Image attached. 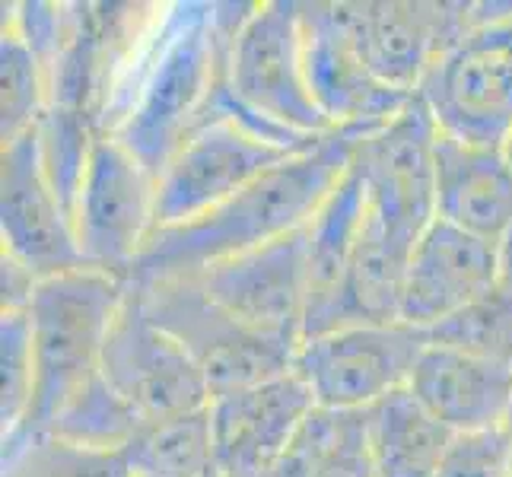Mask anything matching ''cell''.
Returning a JSON list of instances; mask_svg holds the SVG:
<instances>
[{
  "label": "cell",
  "mask_w": 512,
  "mask_h": 477,
  "mask_svg": "<svg viewBox=\"0 0 512 477\" xmlns=\"http://www.w3.org/2000/svg\"><path fill=\"white\" fill-rule=\"evenodd\" d=\"M252 4H175L140 51V67L102 118V134L160 175L214 99L226 48Z\"/></svg>",
  "instance_id": "cell-1"
},
{
  "label": "cell",
  "mask_w": 512,
  "mask_h": 477,
  "mask_svg": "<svg viewBox=\"0 0 512 477\" xmlns=\"http://www.w3.org/2000/svg\"><path fill=\"white\" fill-rule=\"evenodd\" d=\"M376 131V128H373ZM369 131L341 128L319 144L264 172L198 220L156 229L131 280L198 274L207 264L252 252L309 226L325 198L350 169L353 150Z\"/></svg>",
  "instance_id": "cell-2"
},
{
  "label": "cell",
  "mask_w": 512,
  "mask_h": 477,
  "mask_svg": "<svg viewBox=\"0 0 512 477\" xmlns=\"http://www.w3.org/2000/svg\"><path fill=\"white\" fill-rule=\"evenodd\" d=\"M207 115H229L290 150H309L341 131L309 90L299 0H264L249 7L229 39Z\"/></svg>",
  "instance_id": "cell-3"
},
{
  "label": "cell",
  "mask_w": 512,
  "mask_h": 477,
  "mask_svg": "<svg viewBox=\"0 0 512 477\" xmlns=\"http://www.w3.org/2000/svg\"><path fill=\"white\" fill-rule=\"evenodd\" d=\"M128 293V280L77 268L45 277L29 306L35 350V398L23 430L4 439L42 433L64 404L102 376V353Z\"/></svg>",
  "instance_id": "cell-4"
},
{
  "label": "cell",
  "mask_w": 512,
  "mask_h": 477,
  "mask_svg": "<svg viewBox=\"0 0 512 477\" xmlns=\"http://www.w3.org/2000/svg\"><path fill=\"white\" fill-rule=\"evenodd\" d=\"M144 309L198 363L210 398L268 382L293 369L296 350L242 325L210 299L191 274L160 280H128Z\"/></svg>",
  "instance_id": "cell-5"
},
{
  "label": "cell",
  "mask_w": 512,
  "mask_h": 477,
  "mask_svg": "<svg viewBox=\"0 0 512 477\" xmlns=\"http://www.w3.org/2000/svg\"><path fill=\"white\" fill-rule=\"evenodd\" d=\"M439 131L471 144L512 140V4H481V16L420 86Z\"/></svg>",
  "instance_id": "cell-6"
},
{
  "label": "cell",
  "mask_w": 512,
  "mask_h": 477,
  "mask_svg": "<svg viewBox=\"0 0 512 477\" xmlns=\"http://www.w3.org/2000/svg\"><path fill=\"white\" fill-rule=\"evenodd\" d=\"M70 220L83 268L131 280L156 233V175L112 134H99Z\"/></svg>",
  "instance_id": "cell-7"
},
{
  "label": "cell",
  "mask_w": 512,
  "mask_h": 477,
  "mask_svg": "<svg viewBox=\"0 0 512 477\" xmlns=\"http://www.w3.org/2000/svg\"><path fill=\"white\" fill-rule=\"evenodd\" d=\"M423 350L427 334L408 322L344 325L299 344L293 369L319 408L369 411L411 385Z\"/></svg>",
  "instance_id": "cell-8"
},
{
  "label": "cell",
  "mask_w": 512,
  "mask_h": 477,
  "mask_svg": "<svg viewBox=\"0 0 512 477\" xmlns=\"http://www.w3.org/2000/svg\"><path fill=\"white\" fill-rule=\"evenodd\" d=\"M296 153L229 115H207L156 175V229L198 220Z\"/></svg>",
  "instance_id": "cell-9"
},
{
  "label": "cell",
  "mask_w": 512,
  "mask_h": 477,
  "mask_svg": "<svg viewBox=\"0 0 512 477\" xmlns=\"http://www.w3.org/2000/svg\"><path fill=\"white\" fill-rule=\"evenodd\" d=\"M436 137V118L417 93L353 150L350 166L363 182L369 214L408 245L436 220Z\"/></svg>",
  "instance_id": "cell-10"
},
{
  "label": "cell",
  "mask_w": 512,
  "mask_h": 477,
  "mask_svg": "<svg viewBox=\"0 0 512 477\" xmlns=\"http://www.w3.org/2000/svg\"><path fill=\"white\" fill-rule=\"evenodd\" d=\"M102 376L144 423H163L210 408V388L188 350L160 328L128 284L102 353Z\"/></svg>",
  "instance_id": "cell-11"
},
{
  "label": "cell",
  "mask_w": 512,
  "mask_h": 477,
  "mask_svg": "<svg viewBox=\"0 0 512 477\" xmlns=\"http://www.w3.org/2000/svg\"><path fill=\"white\" fill-rule=\"evenodd\" d=\"M299 32L309 90L334 128H382L414 99L373 74L353 20V0H299Z\"/></svg>",
  "instance_id": "cell-12"
},
{
  "label": "cell",
  "mask_w": 512,
  "mask_h": 477,
  "mask_svg": "<svg viewBox=\"0 0 512 477\" xmlns=\"http://www.w3.org/2000/svg\"><path fill=\"white\" fill-rule=\"evenodd\" d=\"M201 290L242 325L290 350L306 331V226L252 252L207 264L191 274Z\"/></svg>",
  "instance_id": "cell-13"
},
{
  "label": "cell",
  "mask_w": 512,
  "mask_h": 477,
  "mask_svg": "<svg viewBox=\"0 0 512 477\" xmlns=\"http://www.w3.org/2000/svg\"><path fill=\"white\" fill-rule=\"evenodd\" d=\"M0 239L42 280L83 268L74 220L48 182L35 131L0 147Z\"/></svg>",
  "instance_id": "cell-14"
},
{
  "label": "cell",
  "mask_w": 512,
  "mask_h": 477,
  "mask_svg": "<svg viewBox=\"0 0 512 477\" xmlns=\"http://www.w3.org/2000/svg\"><path fill=\"white\" fill-rule=\"evenodd\" d=\"M481 4L436 0H353V20L373 74L417 96L433 64L478 23Z\"/></svg>",
  "instance_id": "cell-15"
},
{
  "label": "cell",
  "mask_w": 512,
  "mask_h": 477,
  "mask_svg": "<svg viewBox=\"0 0 512 477\" xmlns=\"http://www.w3.org/2000/svg\"><path fill=\"white\" fill-rule=\"evenodd\" d=\"M315 398L296 369L210 398V430L223 477H271Z\"/></svg>",
  "instance_id": "cell-16"
},
{
  "label": "cell",
  "mask_w": 512,
  "mask_h": 477,
  "mask_svg": "<svg viewBox=\"0 0 512 477\" xmlns=\"http://www.w3.org/2000/svg\"><path fill=\"white\" fill-rule=\"evenodd\" d=\"M493 287H500L497 242L478 239L436 217L414 242L401 322L427 331Z\"/></svg>",
  "instance_id": "cell-17"
},
{
  "label": "cell",
  "mask_w": 512,
  "mask_h": 477,
  "mask_svg": "<svg viewBox=\"0 0 512 477\" xmlns=\"http://www.w3.org/2000/svg\"><path fill=\"white\" fill-rule=\"evenodd\" d=\"M408 388L455 436L500 430L512 420V366L462 350L427 344Z\"/></svg>",
  "instance_id": "cell-18"
},
{
  "label": "cell",
  "mask_w": 512,
  "mask_h": 477,
  "mask_svg": "<svg viewBox=\"0 0 512 477\" xmlns=\"http://www.w3.org/2000/svg\"><path fill=\"white\" fill-rule=\"evenodd\" d=\"M436 217L500 242L512 226V156L506 147L436 137Z\"/></svg>",
  "instance_id": "cell-19"
},
{
  "label": "cell",
  "mask_w": 512,
  "mask_h": 477,
  "mask_svg": "<svg viewBox=\"0 0 512 477\" xmlns=\"http://www.w3.org/2000/svg\"><path fill=\"white\" fill-rule=\"evenodd\" d=\"M353 163V159H350ZM366 223V191L357 169H347L306 226V331L303 341L325 331L344 328V293L350 261L357 252L360 229Z\"/></svg>",
  "instance_id": "cell-20"
},
{
  "label": "cell",
  "mask_w": 512,
  "mask_h": 477,
  "mask_svg": "<svg viewBox=\"0 0 512 477\" xmlns=\"http://www.w3.org/2000/svg\"><path fill=\"white\" fill-rule=\"evenodd\" d=\"M366 436L376 477H433L455 443V433L411 388H398L366 411Z\"/></svg>",
  "instance_id": "cell-21"
},
{
  "label": "cell",
  "mask_w": 512,
  "mask_h": 477,
  "mask_svg": "<svg viewBox=\"0 0 512 477\" xmlns=\"http://www.w3.org/2000/svg\"><path fill=\"white\" fill-rule=\"evenodd\" d=\"M414 245L398 239L395 233L369 214L360 229L357 252L350 261L344 315L347 325H382L401 322L404 280H408V261Z\"/></svg>",
  "instance_id": "cell-22"
},
{
  "label": "cell",
  "mask_w": 512,
  "mask_h": 477,
  "mask_svg": "<svg viewBox=\"0 0 512 477\" xmlns=\"http://www.w3.org/2000/svg\"><path fill=\"white\" fill-rule=\"evenodd\" d=\"M271 477H376L366 411H328L315 404Z\"/></svg>",
  "instance_id": "cell-23"
},
{
  "label": "cell",
  "mask_w": 512,
  "mask_h": 477,
  "mask_svg": "<svg viewBox=\"0 0 512 477\" xmlns=\"http://www.w3.org/2000/svg\"><path fill=\"white\" fill-rule=\"evenodd\" d=\"M134 477H223L210 411L147 423L128 449Z\"/></svg>",
  "instance_id": "cell-24"
},
{
  "label": "cell",
  "mask_w": 512,
  "mask_h": 477,
  "mask_svg": "<svg viewBox=\"0 0 512 477\" xmlns=\"http://www.w3.org/2000/svg\"><path fill=\"white\" fill-rule=\"evenodd\" d=\"M147 423L134 414L131 404L121 398L109 379L99 376L70 398L64 408L51 417L42 433L90 449H109V452H128L134 439L144 433ZM35 436V433H32Z\"/></svg>",
  "instance_id": "cell-25"
},
{
  "label": "cell",
  "mask_w": 512,
  "mask_h": 477,
  "mask_svg": "<svg viewBox=\"0 0 512 477\" xmlns=\"http://www.w3.org/2000/svg\"><path fill=\"white\" fill-rule=\"evenodd\" d=\"M48 102L45 64L20 32L4 26V39H0V147L39 128Z\"/></svg>",
  "instance_id": "cell-26"
},
{
  "label": "cell",
  "mask_w": 512,
  "mask_h": 477,
  "mask_svg": "<svg viewBox=\"0 0 512 477\" xmlns=\"http://www.w3.org/2000/svg\"><path fill=\"white\" fill-rule=\"evenodd\" d=\"M4 477H134L128 452L90 449L35 433L4 443Z\"/></svg>",
  "instance_id": "cell-27"
},
{
  "label": "cell",
  "mask_w": 512,
  "mask_h": 477,
  "mask_svg": "<svg viewBox=\"0 0 512 477\" xmlns=\"http://www.w3.org/2000/svg\"><path fill=\"white\" fill-rule=\"evenodd\" d=\"M423 334H427V344L512 366V290L506 284L493 287Z\"/></svg>",
  "instance_id": "cell-28"
},
{
  "label": "cell",
  "mask_w": 512,
  "mask_h": 477,
  "mask_svg": "<svg viewBox=\"0 0 512 477\" xmlns=\"http://www.w3.org/2000/svg\"><path fill=\"white\" fill-rule=\"evenodd\" d=\"M0 433L23 430L35 398V350L26 312H0Z\"/></svg>",
  "instance_id": "cell-29"
},
{
  "label": "cell",
  "mask_w": 512,
  "mask_h": 477,
  "mask_svg": "<svg viewBox=\"0 0 512 477\" xmlns=\"http://www.w3.org/2000/svg\"><path fill=\"white\" fill-rule=\"evenodd\" d=\"M433 477H512V427L455 436Z\"/></svg>",
  "instance_id": "cell-30"
},
{
  "label": "cell",
  "mask_w": 512,
  "mask_h": 477,
  "mask_svg": "<svg viewBox=\"0 0 512 477\" xmlns=\"http://www.w3.org/2000/svg\"><path fill=\"white\" fill-rule=\"evenodd\" d=\"M39 284L42 277L26 268L20 258L0 252V312H26Z\"/></svg>",
  "instance_id": "cell-31"
},
{
  "label": "cell",
  "mask_w": 512,
  "mask_h": 477,
  "mask_svg": "<svg viewBox=\"0 0 512 477\" xmlns=\"http://www.w3.org/2000/svg\"><path fill=\"white\" fill-rule=\"evenodd\" d=\"M500 252V284H506L512 290V226L506 229V236L497 242Z\"/></svg>",
  "instance_id": "cell-32"
},
{
  "label": "cell",
  "mask_w": 512,
  "mask_h": 477,
  "mask_svg": "<svg viewBox=\"0 0 512 477\" xmlns=\"http://www.w3.org/2000/svg\"><path fill=\"white\" fill-rule=\"evenodd\" d=\"M506 150H509V156H512V140H509V144H506Z\"/></svg>",
  "instance_id": "cell-33"
},
{
  "label": "cell",
  "mask_w": 512,
  "mask_h": 477,
  "mask_svg": "<svg viewBox=\"0 0 512 477\" xmlns=\"http://www.w3.org/2000/svg\"><path fill=\"white\" fill-rule=\"evenodd\" d=\"M509 427H512V420H509Z\"/></svg>",
  "instance_id": "cell-34"
}]
</instances>
